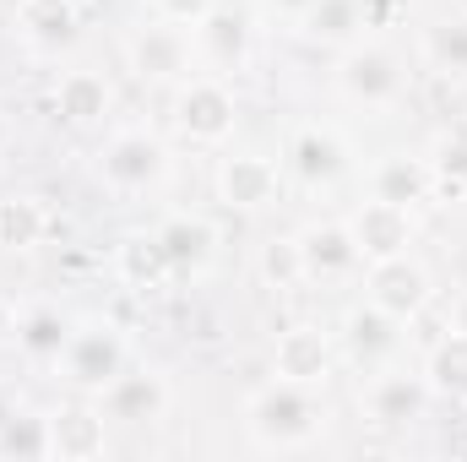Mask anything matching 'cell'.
<instances>
[{
	"label": "cell",
	"mask_w": 467,
	"mask_h": 462,
	"mask_svg": "<svg viewBox=\"0 0 467 462\" xmlns=\"http://www.w3.org/2000/svg\"><path fill=\"white\" fill-rule=\"evenodd\" d=\"M327 419H332V408L321 403V392L283 381V375L255 386L244 403V436L255 452H305L327 436Z\"/></svg>",
	"instance_id": "6da1fadb"
},
{
	"label": "cell",
	"mask_w": 467,
	"mask_h": 462,
	"mask_svg": "<svg viewBox=\"0 0 467 462\" xmlns=\"http://www.w3.org/2000/svg\"><path fill=\"white\" fill-rule=\"evenodd\" d=\"M55 364H60V381H66L71 392L99 397L119 370L130 364V348H125V338H119L115 321H77Z\"/></svg>",
	"instance_id": "7a4b0ae2"
},
{
	"label": "cell",
	"mask_w": 467,
	"mask_h": 462,
	"mask_svg": "<svg viewBox=\"0 0 467 462\" xmlns=\"http://www.w3.org/2000/svg\"><path fill=\"white\" fill-rule=\"evenodd\" d=\"M99 180L115 191V196H152L163 180H169V147L141 131V125H125L115 131L104 147H99Z\"/></svg>",
	"instance_id": "3957f363"
},
{
	"label": "cell",
	"mask_w": 467,
	"mask_h": 462,
	"mask_svg": "<svg viewBox=\"0 0 467 462\" xmlns=\"http://www.w3.org/2000/svg\"><path fill=\"white\" fill-rule=\"evenodd\" d=\"M408 88L402 60L386 44H348L337 60V93L358 110H391Z\"/></svg>",
	"instance_id": "277c9868"
},
{
	"label": "cell",
	"mask_w": 467,
	"mask_h": 462,
	"mask_svg": "<svg viewBox=\"0 0 467 462\" xmlns=\"http://www.w3.org/2000/svg\"><path fill=\"white\" fill-rule=\"evenodd\" d=\"M174 125H180V136L196 142V147L229 142L234 125H239V99H234V88L218 82V77H185V82H180V99H174Z\"/></svg>",
	"instance_id": "5b68a950"
},
{
	"label": "cell",
	"mask_w": 467,
	"mask_h": 462,
	"mask_svg": "<svg viewBox=\"0 0 467 462\" xmlns=\"http://www.w3.org/2000/svg\"><path fill=\"white\" fill-rule=\"evenodd\" d=\"M364 299L380 305L386 316L397 321H419L435 299V283L424 272V261H413L408 250L402 256H386V261H369V278H364Z\"/></svg>",
	"instance_id": "8992f818"
},
{
	"label": "cell",
	"mask_w": 467,
	"mask_h": 462,
	"mask_svg": "<svg viewBox=\"0 0 467 462\" xmlns=\"http://www.w3.org/2000/svg\"><path fill=\"white\" fill-rule=\"evenodd\" d=\"M99 414L115 419V425H130V430H152L169 414V381L158 370H147V364H136V370L125 364L115 381L99 392Z\"/></svg>",
	"instance_id": "52a82bcc"
},
{
	"label": "cell",
	"mask_w": 467,
	"mask_h": 462,
	"mask_svg": "<svg viewBox=\"0 0 467 462\" xmlns=\"http://www.w3.org/2000/svg\"><path fill=\"white\" fill-rule=\"evenodd\" d=\"M358 408H364V419H369L375 430H413V425L424 419V408H430V386H424V375L386 364V370L369 381V392L358 397Z\"/></svg>",
	"instance_id": "ba28073f"
},
{
	"label": "cell",
	"mask_w": 467,
	"mask_h": 462,
	"mask_svg": "<svg viewBox=\"0 0 467 462\" xmlns=\"http://www.w3.org/2000/svg\"><path fill=\"white\" fill-rule=\"evenodd\" d=\"M348 142L332 131V125H299L288 136V174L305 185V191H332L343 174H348Z\"/></svg>",
	"instance_id": "9c48e42d"
},
{
	"label": "cell",
	"mask_w": 467,
	"mask_h": 462,
	"mask_svg": "<svg viewBox=\"0 0 467 462\" xmlns=\"http://www.w3.org/2000/svg\"><path fill=\"white\" fill-rule=\"evenodd\" d=\"M130 71L141 82H185L191 77V33L180 22H147L130 38Z\"/></svg>",
	"instance_id": "30bf717a"
},
{
	"label": "cell",
	"mask_w": 467,
	"mask_h": 462,
	"mask_svg": "<svg viewBox=\"0 0 467 462\" xmlns=\"http://www.w3.org/2000/svg\"><path fill=\"white\" fill-rule=\"evenodd\" d=\"M408 321H397V316H386L380 305H353L348 316H343V353H348L358 370H386L402 343H408V332H402Z\"/></svg>",
	"instance_id": "8fae6325"
},
{
	"label": "cell",
	"mask_w": 467,
	"mask_h": 462,
	"mask_svg": "<svg viewBox=\"0 0 467 462\" xmlns=\"http://www.w3.org/2000/svg\"><path fill=\"white\" fill-rule=\"evenodd\" d=\"M283 191V174L266 152H229L218 158V202L234 213H261Z\"/></svg>",
	"instance_id": "7c38bea8"
},
{
	"label": "cell",
	"mask_w": 467,
	"mask_h": 462,
	"mask_svg": "<svg viewBox=\"0 0 467 462\" xmlns=\"http://www.w3.org/2000/svg\"><path fill=\"white\" fill-rule=\"evenodd\" d=\"M337 370V343L321 327H288L272 343V375L299 381V386H327Z\"/></svg>",
	"instance_id": "4fadbf2b"
},
{
	"label": "cell",
	"mask_w": 467,
	"mask_h": 462,
	"mask_svg": "<svg viewBox=\"0 0 467 462\" xmlns=\"http://www.w3.org/2000/svg\"><path fill=\"white\" fill-rule=\"evenodd\" d=\"M16 33L33 55H66L82 38V5L77 0H22L16 5Z\"/></svg>",
	"instance_id": "5bb4252c"
},
{
	"label": "cell",
	"mask_w": 467,
	"mask_h": 462,
	"mask_svg": "<svg viewBox=\"0 0 467 462\" xmlns=\"http://www.w3.org/2000/svg\"><path fill=\"white\" fill-rule=\"evenodd\" d=\"M109 446V419L99 403H66L49 414V457L60 462H93Z\"/></svg>",
	"instance_id": "9a60e30c"
},
{
	"label": "cell",
	"mask_w": 467,
	"mask_h": 462,
	"mask_svg": "<svg viewBox=\"0 0 467 462\" xmlns=\"http://www.w3.org/2000/svg\"><path fill=\"white\" fill-rule=\"evenodd\" d=\"M353 239L364 250V261H386V256H402L413 245V207H397V202H380L369 196L358 213L348 218Z\"/></svg>",
	"instance_id": "2e32d148"
},
{
	"label": "cell",
	"mask_w": 467,
	"mask_h": 462,
	"mask_svg": "<svg viewBox=\"0 0 467 462\" xmlns=\"http://www.w3.org/2000/svg\"><path fill=\"white\" fill-rule=\"evenodd\" d=\"M196 49H202V60H213L218 71H244V60H250V16H244L239 5L213 0L207 16L196 22Z\"/></svg>",
	"instance_id": "e0dca14e"
},
{
	"label": "cell",
	"mask_w": 467,
	"mask_h": 462,
	"mask_svg": "<svg viewBox=\"0 0 467 462\" xmlns=\"http://www.w3.org/2000/svg\"><path fill=\"white\" fill-rule=\"evenodd\" d=\"M158 239H163V250H169L174 278H202V272L213 267V256H218V229H213L202 213H169V218L158 224Z\"/></svg>",
	"instance_id": "ac0fdd59"
},
{
	"label": "cell",
	"mask_w": 467,
	"mask_h": 462,
	"mask_svg": "<svg viewBox=\"0 0 467 462\" xmlns=\"http://www.w3.org/2000/svg\"><path fill=\"white\" fill-rule=\"evenodd\" d=\"M299 250H305V278H316V283L353 278L358 261H364V250H358L348 224H310L299 234Z\"/></svg>",
	"instance_id": "d6986e66"
},
{
	"label": "cell",
	"mask_w": 467,
	"mask_h": 462,
	"mask_svg": "<svg viewBox=\"0 0 467 462\" xmlns=\"http://www.w3.org/2000/svg\"><path fill=\"white\" fill-rule=\"evenodd\" d=\"M369 196L397 202V207H419V202L435 196V163L419 158V152H386L369 169Z\"/></svg>",
	"instance_id": "ffe728a7"
},
{
	"label": "cell",
	"mask_w": 467,
	"mask_h": 462,
	"mask_svg": "<svg viewBox=\"0 0 467 462\" xmlns=\"http://www.w3.org/2000/svg\"><path fill=\"white\" fill-rule=\"evenodd\" d=\"M115 272L130 289H141V294L169 289V283H174V267H169V250H163L158 229H130L125 234L115 245Z\"/></svg>",
	"instance_id": "44dd1931"
},
{
	"label": "cell",
	"mask_w": 467,
	"mask_h": 462,
	"mask_svg": "<svg viewBox=\"0 0 467 462\" xmlns=\"http://www.w3.org/2000/svg\"><path fill=\"white\" fill-rule=\"evenodd\" d=\"M55 110L71 131H99L115 110V93L99 71H66L60 88H55Z\"/></svg>",
	"instance_id": "7402d4cb"
},
{
	"label": "cell",
	"mask_w": 467,
	"mask_h": 462,
	"mask_svg": "<svg viewBox=\"0 0 467 462\" xmlns=\"http://www.w3.org/2000/svg\"><path fill=\"white\" fill-rule=\"evenodd\" d=\"M419 375H424L430 397L467 408V332L462 327H446V338L424 353V370Z\"/></svg>",
	"instance_id": "603a6c76"
},
{
	"label": "cell",
	"mask_w": 467,
	"mask_h": 462,
	"mask_svg": "<svg viewBox=\"0 0 467 462\" xmlns=\"http://www.w3.org/2000/svg\"><path fill=\"white\" fill-rule=\"evenodd\" d=\"M71 316L60 310V305H33V310H22V321H16V348L27 353V359H38V364H55L60 359V348L71 338Z\"/></svg>",
	"instance_id": "cb8c5ba5"
},
{
	"label": "cell",
	"mask_w": 467,
	"mask_h": 462,
	"mask_svg": "<svg viewBox=\"0 0 467 462\" xmlns=\"http://www.w3.org/2000/svg\"><path fill=\"white\" fill-rule=\"evenodd\" d=\"M299 27L316 44L348 49V44H358V33H364V0H310V11L299 16Z\"/></svg>",
	"instance_id": "d4e9b609"
},
{
	"label": "cell",
	"mask_w": 467,
	"mask_h": 462,
	"mask_svg": "<svg viewBox=\"0 0 467 462\" xmlns=\"http://www.w3.org/2000/svg\"><path fill=\"white\" fill-rule=\"evenodd\" d=\"M44 229H49V218L33 196H0V250L22 256L44 239Z\"/></svg>",
	"instance_id": "484cf974"
},
{
	"label": "cell",
	"mask_w": 467,
	"mask_h": 462,
	"mask_svg": "<svg viewBox=\"0 0 467 462\" xmlns=\"http://www.w3.org/2000/svg\"><path fill=\"white\" fill-rule=\"evenodd\" d=\"M424 60L441 77H467V16H441L424 27Z\"/></svg>",
	"instance_id": "4316f807"
},
{
	"label": "cell",
	"mask_w": 467,
	"mask_h": 462,
	"mask_svg": "<svg viewBox=\"0 0 467 462\" xmlns=\"http://www.w3.org/2000/svg\"><path fill=\"white\" fill-rule=\"evenodd\" d=\"M255 272H261V283L266 289H299V283H310L305 278V250H299V234H277V239H266L261 245V256H255Z\"/></svg>",
	"instance_id": "83f0119b"
},
{
	"label": "cell",
	"mask_w": 467,
	"mask_h": 462,
	"mask_svg": "<svg viewBox=\"0 0 467 462\" xmlns=\"http://www.w3.org/2000/svg\"><path fill=\"white\" fill-rule=\"evenodd\" d=\"M0 457H49V414L16 408L0 419Z\"/></svg>",
	"instance_id": "f1b7e54d"
},
{
	"label": "cell",
	"mask_w": 467,
	"mask_h": 462,
	"mask_svg": "<svg viewBox=\"0 0 467 462\" xmlns=\"http://www.w3.org/2000/svg\"><path fill=\"white\" fill-rule=\"evenodd\" d=\"M435 185H446V191H457L467 196V131H446L441 142H435Z\"/></svg>",
	"instance_id": "f546056e"
},
{
	"label": "cell",
	"mask_w": 467,
	"mask_h": 462,
	"mask_svg": "<svg viewBox=\"0 0 467 462\" xmlns=\"http://www.w3.org/2000/svg\"><path fill=\"white\" fill-rule=\"evenodd\" d=\"M207 5H213V0H152V11H158L163 22H180V27H196V22L207 16Z\"/></svg>",
	"instance_id": "4dcf8cb0"
},
{
	"label": "cell",
	"mask_w": 467,
	"mask_h": 462,
	"mask_svg": "<svg viewBox=\"0 0 467 462\" xmlns=\"http://www.w3.org/2000/svg\"><path fill=\"white\" fill-rule=\"evenodd\" d=\"M261 5H266L272 16H288V22H299V16L310 11V0H261Z\"/></svg>",
	"instance_id": "1f68e13d"
},
{
	"label": "cell",
	"mask_w": 467,
	"mask_h": 462,
	"mask_svg": "<svg viewBox=\"0 0 467 462\" xmlns=\"http://www.w3.org/2000/svg\"><path fill=\"white\" fill-rule=\"evenodd\" d=\"M16 321H22V310L0 299V343H16Z\"/></svg>",
	"instance_id": "d6a6232c"
},
{
	"label": "cell",
	"mask_w": 467,
	"mask_h": 462,
	"mask_svg": "<svg viewBox=\"0 0 467 462\" xmlns=\"http://www.w3.org/2000/svg\"><path fill=\"white\" fill-rule=\"evenodd\" d=\"M451 327H462V332H467V294L451 305Z\"/></svg>",
	"instance_id": "836d02e7"
},
{
	"label": "cell",
	"mask_w": 467,
	"mask_h": 462,
	"mask_svg": "<svg viewBox=\"0 0 467 462\" xmlns=\"http://www.w3.org/2000/svg\"><path fill=\"white\" fill-rule=\"evenodd\" d=\"M5 414H11V403H5V397H0V419H5Z\"/></svg>",
	"instance_id": "e575fe53"
},
{
	"label": "cell",
	"mask_w": 467,
	"mask_h": 462,
	"mask_svg": "<svg viewBox=\"0 0 467 462\" xmlns=\"http://www.w3.org/2000/svg\"><path fill=\"white\" fill-rule=\"evenodd\" d=\"M0 142H5V115H0Z\"/></svg>",
	"instance_id": "d590c367"
}]
</instances>
